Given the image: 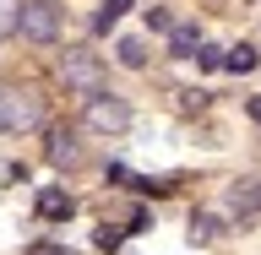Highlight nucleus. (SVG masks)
<instances>
[{
    "label": "nucleus",
    "instance_id": "nucleus-19",
    "mask_svg": "<svg viewBox=\"0 0 261 255\" xmlns=\"http://www.w3.org/2000/svg\"><path fill=\"white\" fill-rule=\"evenodd\" d=\"M0 130H6V93H0Z\"/></svg>",
    "mask_w": 261,
    "mask_h": 255
},
{
    "label": "nucleus",
    "instance_id": "nucleus-16",
    "mask_svg": "<svg viewBox=\"0 0 261 255\" xmlns=\"http://www.w3.org/2000/svg\"><path fill=\"white\" fill-rule=\"evenodd\" d=\"M120 239H125V234H120V228H109V223L93 234V244H98V250H120Z\"/></svg>",
    "mask_w": 261,
    "mask_h": 255
},
{
    "label": "nucleus",
    "instance_id": "nucleus-7",
    "mask_svg": "<svg viewBox=\"0 0 261 255\" xmlns=\"http://www.w3.org/2000/svg\"><path fill=\"white\" fill-rule=\"evenodd\" d=\"M71 195L60 190V185H49V190H38V217H49V223H60V217H71Z\"/></svg>",
    "mask_w": 261,
    "mask_h": 255
},
{
    "label": "nucleus",
    "instance_id": "nucleus-9",
    "mask_svg": "<svg viewBox=\"0 0 261 255\" xmlns=\"http://www.w3.org/2000/svg\"><path fill=\"white\" fill-rule=\"evenodd\" d=\"M223 65H228V71H234V76H245V71H256V49H250V44H234V49H223Z\"/></svg>",
    "mask_w": 261,
    "mask_h": 255
},
{
    "label": "nucleus",
    "instance_id": "nucleus-11",
    "mask_svg": "<svg viewBox=\"0 0 261 255\" xmlns=\"http://www.w3.org/2000/svg\"><path fill=\"white\" fill-rule=\"evenodd\" d=\"M114 54H120V65H130V71H142V65H147V44H142V38H120Z\"/></svg>",
    "mask_w": 261,
    "mask_h": 255
},
{
    "label": "nucleus",
    "instance_id": "nucleus-12",
    "mask_svg": "<svg viewBox=\"0 0 261 255\" xmlns=\"http://www.w3.org/2000/svg\"><path fill=\"white\" fill-rule=\"evenodd\" d=\"M125 11H130V0H103V11L93 16V27H98V33H109V27H114V22H120Z\"/></svg>",
    "mask_w": 261,
    "mask_h": 255
},
{
    "label": "nucleus",
    "instance_id": "nucleus-2",
    "mask_svg": "<svg viewBox=\"0 0 261 255\" xmlns=\"http://www.w3.org/2000/svg\"><path fill=\"white\" fill-rule=\"evenodd\" d=\"M16 33L33 38V44H55V38H60V11H55V0H22Z\"/></svg>",
    "mask_w": 261,
    "mask_h": 255
},
{
    "label": "nucleus",
    "instance_id": "nucleus-10",
    "mask_svg": "<svg viewBox=\"0 0 261 255\" xmlns=\"http://www.w3.org/2000/svg\"><path fill=\"white\" fill-rule=\"evenodd\" d=\"M218 234H223V223H218V217H212V212H191V239H218Z\"/></svg>",
    "mask_w": 261,
    "mask_h": 255
},
{
    "label": "nucleus",
    "instance_id": "nucleus-5",
    "mask_svg": "<svg viewBox=\"0 0 261 255\" xmlns=\"http://www.w3.org/2000/svg\"><path fill=\"white\" fill-rule=\"evenodd\" d=\"M223 212H234V217H261V185H250V179H240V185H228L223 195Z\"/></svg>",
    "mask_w": 261,
    "mask_h": 255
},
{
    "label": "nucleus",
    "instance_id": "nucleus-14",
    "mask_svg": "<svg viewBox=\"0 0 261 255\" xmlns=\"http://www.w3.org/2000/svg\"><path fill=\"white\" fill-rule=\"evenodd\" d=\"M196 65H201V71H218V65H223V49H207V44H196V54H191Z\"/></svg>",
    "mask_w": 261,
    "mask_h": 255
},
{
    "label": "nucleus",
    "instance_id": "nucleus-4",
    "mask_svg": "<svg viewBox=\"0 0 261 255\" xmlns=\"http://www.w3.org/2000/svg\"><path fill=\"white\" fill-rule=\"evenodd\" d=\"M44 125V103L33 93H6V130H38Z\"/></svg>",
    "mask_w": 261,
    "mask_h": 255
},
{
    "label": "nucleus",
    "instance_id": "nucleus-6",
    "mask_svg": "<svg viewBox=\"0 0 261 255\" xmlns=\"http://www.w3.org/2000/svg\"><path fill=\"white\" fill-rule=\"evenodd\" d=\"M49 163L55 168H76L82 163V141H76V130H49Z\"/></svg>",
    "mask_w": 261,
    "mask_h": 255
},
{
    "label": "nucleus",
    "instance_id": "nucleus-17",
    "mask_svg": "<svg viewBox=\"0 0 261 255\" xmlns=\"http://www.w3.org/2000/svg\"><path fill=\"white\" fill-rule=\"evenodd\" d=\"M28 255H76V250H65V244H28Z\"/></svg>",
    "mask_w": 261,
    "mask_h": 255
},
{
    "label": "nucleus",
    "instance_id": "nucleus-8",
    "mask_svg": "<svg viewBox=\"0 0 261 255\" xmlns=\"http://www.w3.org/2000/svg\"><path fill=\"white\" fill-rule=\"evenodd\" d=\"M196 44H201V27H191V22H174V27H169V54H174V60H191Z\"/></svg>",
    "mask_w": 261,
    "mask_h": 255
},
{
    "label": "nucleus",
    "instance_id": "nucleus-13",
    "mask_svg": "<svg viewBox=\"0 0 261 255\" xmlns=\"http://www.w3.org/2000/svg\"><path fill=\"white\" fill-rule=\"evenodd\" d=\"M16 11H22V0H0V38L16 33Z\"/></svg>",
    "mask_w": 261,
    "mask_h": 255
},
{
    "label": "nucleus",
    "instance_id": "nucleus-3",
    "mask_svg": "<svg viewBox=\"0 0 261 255\" xmlns=\"http://www.w3.org/2000/svg\"><path fill=\"white\" fill-rule=\"evenodd\" d=\"M125 125H130L125 98H114V93H93V98H87V130L114 136V130H125Z\"/></svg>",
    "mask_w": 261,
    "mask_h": 255
},
{
    "label": "nucleus",
    "instance_id": "nucleus-18",
    "mask_svg": "<svg viewBox=\"0 0 261 255\" xmlns=\"http://www.w3.org/2000/svg\"><path fill=\"white\" fill-rule=\"evenodd\" d=\"M250 120H256V125H261V98H250Z\"/></svg>",
    "mask_w": 261,
    "mask_h": 255
},
{
    "label": "nucleus",
    "instance_id": "nucleus-15",
    "mask_svg": "<svg viewBox=\"0 0 261 255\" xmlns=\"http://www.w3.org/2000/svg\"><path fill=\"white\" fill-rule=\"evenodd\" d=\"M147 27H152V33H169V27H174L169 6H152V11H147Z\"/></svg>",
    "mask_w": 261,
    "mask_h": 255
},
{
    "label": "nucleus",
    "instance_id": "nucleus-1",
    "mask_svg": "<svg viewBox=\"0 0 261 255\" xmlns=\"http://www.w3.org/2000/svg\"><path fill=\"white\" fill-rule=\"evenodd\" d=\"M60 76H65V87H76L82 98L103 93V60L87 54V49H65L60 54Z\"/></svg>",
    "mask_w": 261,
    "mask_h": 255
}]
</instances>
